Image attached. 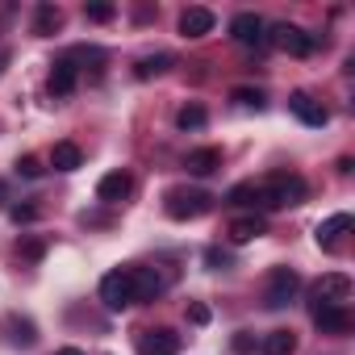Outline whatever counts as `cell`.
<instances>
[{"label": "cell", "instance_id": "30bf717a", "mask_svg": "<svg viewBox=\"0 0 355 355\" xmlns=\"http://www.w3.org/2000/svg\"><path fill=\"white\" fill-rule=\"evenodd\" d=\"M313 326L322 334H347L351 330V313H347V305H313Z\"/></svg>", "mask_w": 355, "mask_h": 355}, {"label": "cell", "instance_id": "9c48e42d", "mask_svg": "<svg viewBox=\"0 0 355 355\" xmlns=\"http://www.w3.org/2000/svg\"><path fill=\"white\" fill-rule=\"evenodd\" d=\"M130 193H134L130 171H109V175H101V184H96V197H101L105 205H121Z\"/></svg>", "mask_w": 355, "mask_h": 355}, {"label": "cell", "instance_id": "4fadbf2b", "mask_svg": "<svg viewBox=\"0 0 355 355\" xmlns=\"http://www.w3.org/2000/svg\"><path fill=\"white\" fill-rule=\"evenodd\" d=\"M184 167H189V175H214L222 167V146H197V150H189Z\"/></svg>", "mask_w": 355, "mask_h": 355}, {"label": "cell", "instance_id": "2e32d148", "mask_svg": "<svg viewBox=\"0 0 355 355\" xmlns=\"http://www.w3.org/2000/svg\"><path fill=\"white\" fill-rule=\"evenodd\" d=\"M263 230H268V222H263V218H255V214H251V218H234V222H230V243H234V247H243V243L259 239Z\"/></svg>", "mask_w": 355, "mask_h": 355}, {"label": "cell", "instance_id": "5bb4252c", "mask_svg": "<svg viewBox=\"0 0 355 355\" xmlns=\"http://www.w3.org/2000/svg\"><path fill=\"white\" fill-rule=\"evenodd\" d=\"M214 13L209 9H184L180 13V34L184 38H205V34H214Z\"/></svg>", "mask_w": 355, "mask_h": 355}, {"label": "cell", "instance_id": "cb8c5ba5", "mask_svg": "<svg viewBox=\"0 0 355 355\" xmlns=\"http://www.w3.org/2000/svg\"><path fill=\"white\" fill-rule=\"evenodd\" d=\"M230 101H239L243 109H263V88H234Z\"/></svg>", "mask_w": 355, "mask_h": 355}, {"label": "cell", "instance_id": "ffe728a7", "mask_svg": "<svg viewBox=\"0 0 355 355\" xmlns=\"http://www.w3.org/2000/svg\"><path fill=\"white\" fill-rule=\"evenodd\" d=\"M59 26H63V9H59V5H38V13H34V34L51 38Z\"/></svg>", "mask_w": 355, "mask_h": 355}, {"label": "cell", "instance_id": "83f0119b", "mask_svg": "<svg viewBox=\"0 0 355 355\" xmlns=\"http://www.w3.org/2000/svg\"><path fill=\"white\" fill-rule=\"evenodd\" d=\"M9 218H13L17 226H30V222H38V209H34V205H13Z\"/></svg>", "mask_w": 355, "mask_h": 355}, {"label": "cell", "instance_id": "5b68a950", "mask_svg": "<svg viewBox=\"0 0 355 355\" xmlns=\"http://www.w3.org/2000/svg\"><path fill=\"white\" fill-rule=\"evenodd\" d=\"M138 355H180V334L167 330V326H155V330H142L134 338Z\"/></svg>", "mask_w": 355, "mask_h": 355}, {"label": "cell", "instance_id": "d4e9b609", "mask_svg": "<svg viewBox=\"0 0 355 355\" xmlns=\"http://www.w3.org/2000/svg\"><path fill=\"white\" fill-rule=\"evenodd\" d=\"M84 17H88V21H96V26H105V21H113V17H117V5H88V9H84Z\"/></svg>", "mask_w": 355, "mask_h": 355}, {"label": "cell", "instance_id": "7a4b0ae2", "mask_svg": "<svg viewBox=\"0 0 355 355\" xmlns=\"http://www.w3.org/2000/svg\"><path fill=\"white\" fill-rule=\"evenodd\" d=\"M163 209H167V218H175V222H193V218H201V214L214 209V197L201 193V189H171V193L163 197Z\"/></svg>", "mask_w": 355, "mask_h": 355}, {"label": "cell", "instance_id": "d6986e66", "mask_svg": "<svg viewBox=\"0 0 355 355\" xmlns=\"http://www.w3.org/2000/svg\"><path fill=\"white\" fill-rule=\"evenodd\" d=\"M259 351H263V355H293V351H297V334H293V330H272V334H263Z\"/></svg>", "mask_w": 355, "mask_h": 355}, {"label": "cell", "instance_id": "f546056e", "mask_svg": "<svg viewBox=\"0 0 355 355\" xmlns=\"http://www.w3.org/2000/svg\"><path fill=\"white\" fill-rule=\"evenodd\" d=\"M13 330H17L13 338H17V343H26V347L38 338V334H34V322H21V318H13Z\"/></svg>", "mask_w": 355, "mask_h": 355}, {"label": "cell", "instance_id": "e575fe53", "mask_svg": "<svg viewBox=\"0 0 355 355\" xmlns=\"http://www.w3.org/2000/svg\"><path fill=\"white\" fill-rule=\"evenodd\" d=\"M0 201H5V184H0Z\"/></svg>", "mask_w": 355, "mask_h": 355}, {"label": "cell", "instance_id": "603a6c76", "mask_svg": "<svg viewBox=\"0 0 355 355\" xmlns=\"http://www.w3.org/2000/svg\"><path fill=\"white\" fill-rule=\"evenodd\" d=\"M205 121H209V117H205L201 105H184L180 113H175V125H180L184 134H189V130H205Z\"/></svg>", "mask_w": 355, "mask_h": 355}, {"label": "cell", "instance_id": "4316f807", "mask_svg": "<svg viewBox=\"0 0 355 355\" xmlns=\"http://www.w3.org/2000/svg\"><path fill=\"white\" fill-rule=\"evenodd\" d=\"M205 263H209L214 272H226L234 259H230V251H222V247H209V251H205Z\"/></svg>", "mask_w": 355, "mask_h": 355}, {"label": "cell", "instance_id": "8fae6325", "mask_svg": "<svg viewBox=\"0 0 355 355\" xmlns=\"http://www.w3.org/2000/svg\"><path fill=\"white\" fill-rule=\"evenodd\" d=\"M351 226H355V222H351V214H330L326 222H318L313 239H318V247H322V251H334V247H338V239H343Z\"/></svg>", "mask_w": 355, "mask_h": 355}, {"label": "cell", "instance_id": "277c9868", "mask_svg": "<svg viewBox=\"0 0 355 355\" xmlns=\"http://www.w3.org/2000/svg\"><path fill=\"white\" fill-rule=\"evenodd\" d=\"M297 293H301V276H297V268H272V272H268V288H263V305H268V309H284V305H293Z\"/></svg>", "mask_w": 355, "mask_h": 355}, {"label": "cell", "instance_id": "7c38bea8", "mask_svg": "<svg viewBox=\"0 0 355 355\" xmlns=\"http://www.w3.org/2000/svg\"><path fill=\"white\" fill-rule=\"evenodd\" d=\"M230 38L243 42V46H259L263 42V17L259 13H239L230 21Z\"/></svg>", "mask_w": 355, "mask_h": 355}, {"label": "cell", "instance_id": "52a82bcc", "mask_svg": "<svg viewBox=\"0 0 355 355\" xmlns=\"http://www.w3.org/2000/svg\"><path fill=\"white\" fill-rule=\"evenodd\" d=\"M347 297H351V276L343 272H326L313 284V305H347Z\"/></svg>", "mask_w": 355, "mask_h": 355}, {"label": "cell", "instance_id": "f1b7e54d", "mask_svg": "<svg viewBox=\"0 0 355 355\" xmlns=\"http://www.w3.org/2000/svg\"><path fill=\"white\" fill-rule=\"evenodd\" d=\"M17 171L26 175V180H38V175H42V167H38L34 155H21V159H17Z\"/></svg>", "mask_w": 355, "mask_h": 355}, {"label": "cell", "instance_id": "d6a6232c", "mask_svg": "<svg viewBox=\"0 0 355 355\" xmlns=\"http://www.w3.org/2000/svg\"><path fill=\"white\" fill-rule=\"evenodd\" d=\"M59 355H84V351H80V347H63Z\"/></svg>", "mask_w": 355, "mask_h": 355}, {"label": "cell", "instance_id": "8992f818", "mask_svg": "<svg viewBox=\"0 0 355 355\" xmlns=\"http://www.w3.org/2000/svg\"><path fill=\"white\" fill-rule=\"evenodd\" d=\"M276 46L284 51V55H293V59H309L313 51H318V38L313 34H305L301 26H276Z\"/></svg>", "mask_w": 355, "mask_h": 355}, {"label": "cell", "instance_id": "e0dca14e", "mask_svg": "<svg viewBox=\"0 0 355 355\" xmlns=\"http://www.w3.org/2000/svg\"><path fill=\"white\" fill-rule=\"evenodd\" d=\"M80 163H84V150L76 142H55V150H51V167L55 171H76Z\"/></svg>", "mask_w": 355, "mask_h": 355}, {"label": "cell", "instance_id": "44dd1931", "mask_svg": "<svg viewBox=\"0 0 355 355\" xmlns=\"http://www.w3.org/2000/svg\"><path fill=\"white\" fill-rule=\"evenodd\" d=\"M167 67H171V55H146V59H138L134 76H138V80H150V76H163Z\"/></svg>", "mask_w": 355, "mask_h": 355}, {"label": "cell", "instance_id": "9a60e30c", "mask_svg": "<svg viewBox=\"0 0 355 355\" xmlns=\"http://www.w3.org/2000/svg\"><path fill=\"white\" fill-rule=\"evenodd\" d=\"M76 80H80L76 63H71V59H59V63L51 67V96H71V92H76Z\"/></svg>", "mask_w": 355, "mask_h": 355}, {"label": "cell", "instance_id": "7402d4cb", "mask_svg": "<svg viewBox=\"0 0 355 355\" xmlns=\"http://www.w3.org/2000/svg\"><path fill=\"white\" fill-rule=\"evenodd\" d=\"M226 205H259V184L255 180H243L226 193Z\"/></svg>", "mask_w": 355, "mask_h": 355}, {"label": "cell", "instance_id": "ac0fdd59", "mask_svg": "<svg viewBox=\"0 0 355 355\" xmlns=\"http://www.w3.org/2000/svg\"><path fill=\"white\" fill-rule=\"evenodd\" d=\"M130 276H134V301H146V297L163 293V280L150 268H130Z\"/></svg>", "mask_w": 355, "mask_h": 355}, {"label": "cell", "instance_id": "4dcf8cb0", "mask_svg": "<svg viewBox=\"0 0 355 355\" xmlns=\"http://www.w3.org/2000/svg\"><path fill=\"white\" fill-rule=\"evenodd\" d=\"M189 322H193V326H205V322H209V305L193 301V305H189Z\"/></svg>", "mask_w": 355, "mask_h": 355}, {"label": "cell", "instance_id": "3957f363", "mask_svg": "<svg viewBox=\"0 0 355 355\" xmlns=\"http://www.w3.org/2000/svg\"><path fill=\"white\" fill-rule=\"evenodd\" d=\"M101 301L113 313H121V309L134 305V276H130V268H113V272L101 276Z\"/></svg>", "mask_w": 355, "mask_h": 355}, {"label": "cell", "instance_id": "ba28073f", "mask_svg": "<svg viewBox=\"0 0 355 355\" xmlns=\"http://www.w3.org/2000/svg\"><path fill=\"white\" fill-rule=\"evenodd\" d=\"M288 109L297 113V121H305V125H313V130H322V125L330 121L326 105H322V101H313L309 92H293V96H288Z\"/></svg>", "mask_w": 355, "mask_h": 355}, {"label": "cell", "instance_id": "1f68e13d", "mask_svg": "<svg viewBox=\"0 0 355 355\" xmlns=\"http://www.w3.org/2000/svg\"><path fill=\"white\" fill-rule=\"evenodd\" d=\"M17 255H21V259H42V243H21Z\"/></svg>", "mask_w": 355, "mask_h": 355}, {"label": "cell", "instance_id": "836d02e7", "mask_svg": "<svg viewBox=\"0 0 355 355\" xmlns=\"http://www.w3.org/2000/svg\"><path fill=\"white\" fill-rule=\"evenodd\" d=\"M5 63H9V55H5V51H0V76H5Z\"/></svg>", "mask_w": 355, "mask_h": 355}, {"label": "cell", "instance_id": "6da1fadb", "mask_svg": "<svg viewBox=\"0 0 355 355\" xmlns=\"http://www.w3.org/2000/svg\"><path fill=\"white\" fill-rule=\"evenodd\" d=\"M305 197H309V184L297 171H276L268 184H259V205L263 209H288V205H301Z\"/></svg>", "mask_w": 355, "mask_h": 355}, {"label": "cell", "instance_id": "484cf974", "mask_svg": "<svg viewBox=\"0 0 355 355\" xmlns=\"http://www.w3.org/2000/svg\"><path fill=\"white\" fill-rule=\"evenodd\" d=\"M255 347H259V343H255V334H251V330H239V334L230 338V351H234V355H251Z\"/></svg>", "mask_w": 355, "mask_h": 355}]
</instances>
